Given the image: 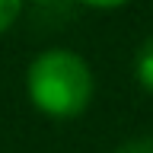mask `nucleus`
I'll return each instance as SVG.
<instances>
[{"mask_svg":"<svg viewBox=\"0 0 153 153\" xmlns=\"http://www.w3.org/2000/svg\"><path fill=\"white\" fill-rule=\"evenodd\" d=\"M29 99L48 118H76L93 99V70L76 51L48 48L29 64Z\"/></svg>","mask_w":153,"mask_h":153,"instance_id":"nucleus-1","label":"nucleus"},{"mask_svg":"<svg viewBox=\"0 0 153 153\" xmlns=\"http://www.w3.org/2000/svg\"><path fill=\"white\" fill-rule=\"evenodd\" d=\"M134 74H137V83L153 93V35L143 38L140 48H137V54H134Z\"/></svg>","mask_w":153,"mask_h":153,"instance_id":"nucleus-2","label":"nucleus"},{"mask_svg":"<svg viewBox=\"0 0 153 153\" xmlns=\"http://www.w3.org/2000/svg\"><path fill=\"white\" fill-rule=\"evenodd\" d=\"M22 3H26V0H0V35H3V32L19 19Z\"/></svg>","mask_w":153,"mask_h":153,"instance_id":"nucleus-3","label":"nucleus"},{"mask_svg":"<svg viewBox=\"0 0 153 153\" xmlns=\"http://www.w3.org/2000/svg\"><path fill=\"white\" fill-rule=\"evenodd\" d=\"M115 153H153V137H137V140L121 143Z\"/></svg>","mask_w":153,"mask_h":153,"instance_id":"nucleus-4","label":"nucleus"},{"mask_svg":"<svg viewBox=\"0 0 153 153\" xmlns=\"http://www.w3.org/2000/svg\"><path fill=\"white\" fill-rule=\"evenodd\" d=\"M80 3H86L93 10H115V7H124L128 0H80Z\"/></svg>","mask_w":153,"mask_h":153,"instance_id":"nucleus-5","label":"nucleus"},{"mask_svg":"<svg viewBox=\"0 0 153 153\" xmlns=\"http://www.w3.org/2000/svg\"><path fill=\"white\" fill-rule=\"evenodd\" d=\"M35 3H54V0H35Z\"/></svg>","mask_w":153,"mask_h":153,"instance_id":"nucleus-6","label":"nucleus"}]
</instances>
